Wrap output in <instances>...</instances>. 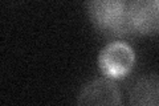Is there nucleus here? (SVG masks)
<instances>
[{
  "label": "nucleus",
  "instance_id": "nucleus-1",
  "mask_svg": "<svg viewBox=\"0 0 159 106\" xmlns=\"http://www.w3.org/2000/svg\"><path fill=\"white\" fill-rule=\"evenodd\" d=\"M88 15L97 31L110 39L134 36L129 0H88Z\"/></svg>",
  "mask_w": 159,
  "mask_h": 106
},
{
  "label": "nucleus",
  "instance_id": "nucleus-2",
  "mask_svg": "<svg viewBox=\"0 0 159 106\" xmlns=\"http://www.w3.org/2000/svg\"><path fill=\"white\" fill-rule=\"evenodd\" d=\"M97 62L105 77L110 80H122L131 73L135 64V52L127 43L116 40L101 49Z\"/></svg>",
  "mask_w": 159,
  "mask_h": 106
},
{
  "label": "nucleus",
  "instance_id": "nucleus-3",
  "mask_svg": "<svg viewBox=\"0 0 159 106\" xmlns=\"http://www.w3.org/2000/svg\"><path fill=\"white\" fill-rule=\"evenodd\" d=\"M129 12L135 35H159V0H129Z\"/></svg>",
  "mask_w": 159,
  "mask_h": 106
},
{
  "label": "nucleus",
  "instance_id": "nucleus-4",
  "mask_svg": "<svg viewBox=\"0 0 159 106\" xmlns=\"http://www.w3.org/2000/svg\"><path fill=\"white\" fill-rule=\"evenodd\" d=\"M78 105H121L122 95L114 80L97 78L82 86L78 93Z\"/></svg>",
  "mask_w": 159,
  "mask_h": 106
},
{
  "label": "nucleus",
  "instance_id": "nucleus-5",
  "mask_svg": "<svg viewBox=\"0 0 159 106\" xmlns=\"http://www.w3.org/2000/svg\"><path fill=\"white\" fill-rule=\"evenodd\" d=\"M134 106H159V74H146L138 78L130 90Z\"/></svg>",
  "mask_w": 159,
  "mask_h": 106
}]
</instances>
